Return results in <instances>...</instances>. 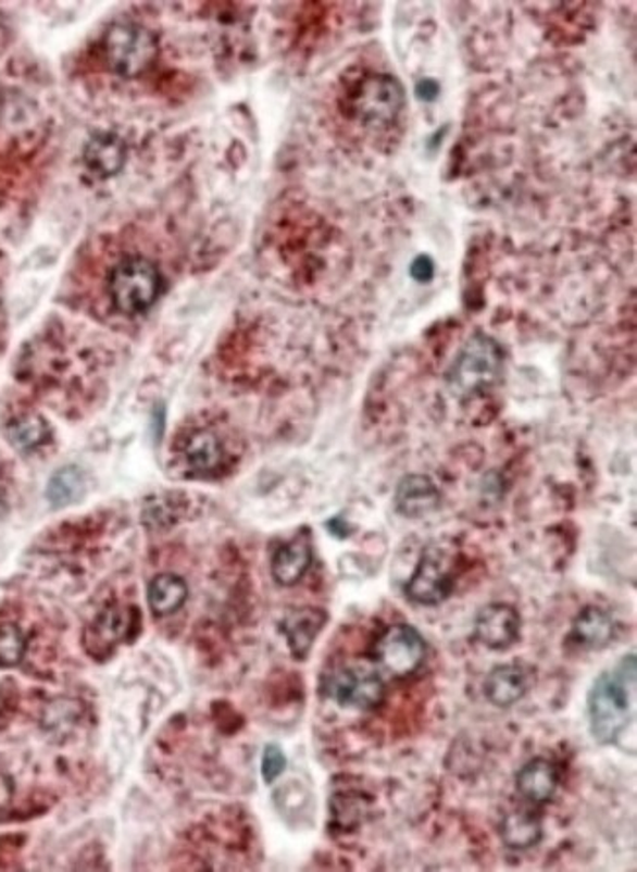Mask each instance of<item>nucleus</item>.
I'll return each mask as SVG.
<instances>
[{"instance_id":"9b49d317","label":"nucleus","mask_w":637,"mask_h":872,"mask_svg":"<svg viewBox=\"0 0 637 872\" xmlns=\"http://www.w3.org/2000/svg\"><path fill=\"white\" fill-rule=\"evenodd\" d=\"M441 502L438 486L426 475L402 476L395 490V506L407 518H424L436 512Z\"/></svg>"},{"instance_id":"f8f14e48","label":"nucleus","mask_w":637,"mask_h":872,"mask_svg":"<svg viewBox=\"0 0 637 872\" xmlns=\"http://www.w3.org/2000/svg\"><path fill=\"white\" fill-rule=\"evenodd\" d=\"M328 615L322 610L316 608H300L290 612L285 620H283V634L287 637L290 653L295 655V659H307L310 653L314 639L318 637L322 627L326 624Z\"/></svg>"},{"instance_id":"2eb2a0df","label":"nucleus","mask_w":637,"mask_h":872,"mask_svg":"<svg viewBox=\"0 0 637 872\" xmlns=\"http://www.w3.org/2000/svg\"><path fill=\"white\" fill-rule=\"evenodd\" d=\"M132 625H134V614L130 610L110 608L104 614L99 615V620L95 624L90 625L87 649L92 655L109 653L118 641L130 637Z\"/></svg>"},{"instance_id":"39448f33","label":"nucleus","mask_w":637,"mask_h":872,"mask_svg":"<svg viewBox=\"0 0 637 872\" xmlns=\"http://www.w3.org/2000/svg\"><path fill=\"white\" fill-rule=\"evenodd\" d=\"M373 657L385 673L404 678L416 673L426 659V641L414 625H390L380 635Z\"/></svg>"},{"instance_id":"6ab92c4d","label":"nucleus","mask_w":637,"mask_h":872,"mask_svg":"<svg viewBox=\"0 0 637 872\" xmlns=\"http://www.w3.org/2000/svg\"><path fill=\"white\" fill-rule=\"evenodd\" d=\"M183 456L187 459L190 469L199 475L214 473L224 461V449L218 437L209 429L192 432L183 446Z\"/></svg>"},{"instance_id":"4be33fe9","label":"nucleus","mask_w":637,"mask_h":872,"mask_svg":"<svg viewBox=\"0 0 637 872\" xmlns=\"http://www.w3.org/2000/svg\"><path fill=\"white\" fill-rule=\"evenodd\" d=\"M48 436H50V427L43 422V418L36 416V414L18 418L9 426V437H11L12 444L24 451L41 446Z\"/></svg>"},{"instance_id":"ddd939ff","label":"nucleus","mask_w":637,"mask_h":872,"mask_svg":"<svg viewBox=\"0 0 637 872\" xmlns=\"http://www.w3.org/2000/svg\"><path fill=\"white\" fill-rule=\"evenodd\" d=\"M616 625L607 610L588 606L575 618L571 627V639L588 651L604 649L614 639Z\"/></svg>"},{"instance_id":"7ed1b4c3","label":"nucleus","mask_w":637,"mask_h":872,"mask_svg":"<svg viewBox=\"0 0 637 872\" xmlns=\"http://www.w3.org/2000/svg\"><path fill=\"white\" fill-rule=\"evenodd\" d=\"M102 50L110 70L130 79L150 70L158 58V41L143 26L122 22L107 32Z\"/></svg>"},{"instance_id":"4468645a","label":"nucleus","mask_w":637,"mask_h":872,"mask_svg":"<svg viewBox=\"0 0 637 872\" xmlns=\"http://www.w3.org/2000/svg\"><path fill=\"white\" fill-rule=\"evenodd\" d=\"M559 774L555 764L548 759H532L516 774L519 793L534 804L548 802L558 790Z\"/></svg>"},{"instance_id":"b1692460","label":"nucleus","mask_w":637,"mask_h":872,"mask_svg":"<svg viewBox=\"0 0 637 872\" xmlns=\"http://www.w3.org/2000/svg\"><path fill=\"white\" fill-rule=\"evenodd\" d=\"M26 651V639L21 627L14 624H0V667H14L22 661Z\"/></svg>"},{"instance_id":"20e7f679","label":"nucleus","mask_w":637,"mask_h":872,"mask_svg":"<svg viewBox=\"0 0 637 872\" xmlns=\"http://www.w3.org/2000/svg\"><path fill=\"white\" fill-rule=\"evenodd\" d=\"M160 271L148 259H126L110 277V297L114 307L130 316L146 312L160 297Z\"/></svg>"},{"instance_id":"cd10ccee","label":"nucleus","mask_w":637,"mask_h":872,"mask_svg":"<svg viewBox=\"0 0 637 872\" xmlns=\"http://www.w3.org/2000/svg\"><path fill=\"white\" fill-rule=\"evenodd\" d=\"M12 784L4 774H0V808L11 800Z\"/></svg>"},{"instance_id":"dca6fc26","label":"nucleus","mask_w":637,"mask_h":872,"mask_svg":"<svg viewBox=\"0 0 637 872\" xmlns=\"http://www.w3.org/2000/svg\"><path fill=\"white\" fill-rule=\"evenodd\" d=\"M128 149L116 134H99L90 139L85 148V165L97 177H112L126 163Z\"/></svg>"},{"instance_id":"5701e85b","label":"nucleus","mask_w":637,"mask_h":872,"mask_svg":"<svg viewBox=\"0 0 637 872\" xmlns=\"http://www.w3.org/2000/svg\"><path fill=\"white\" fill-rule=\"evenodd\" d=\"M367 812V800L361 794H339L332 802V815L339 830H355Z\"/></svg>"},{"instance_id":"412c9836","label":"nucleus","mask_w":637,"mask_h":872,"mask_svg":"<svg viewBox=\"0 0 637 872\" xmlns=\"http://www.w3.org/2000/svg\"><path fill=\"white\" fill-rule=\"evenodd\" d=\"M46 495H48V500H50V504L53 508H63V506L77 502L80 496L85 495L83 473L75 466L61 469L55 475L51 476Z\"/></svg>"},{"instance_id":"bb28decb","label":"nucleus","mask_w":637,"mask_h":872,"mask_svg":"<svg viewBox=\"0 0 637 872\" xmlns=\"http://www.w3.org/2000/svg\"><path fill=\"white\" fill-rule=\"evenodd\" d=\"M414 92L420 102H434L439 97V83L434 79H420L414 87Z\"/></svg>"},{"instance_id":"1a4fd4ad","label":"nucleus","mask_w":637,"mask_h":872,"mask_svg":"<svg viewBox=\"0 0 637 872\" xmlns=\"http://www.w3.org/2000/svg\"><path fill=\"white\" fill-rule=\"evenodd\" d=\"M520 627L522 620L519 610L502 602L480 608L475 618V635L478 641L492 651H507L516 644L520 639Z\"/></svg>"},{"instance_id":"0eeeda50","label":"nucleus","mask_w":637,"mask_h":872,"mask_svg":"<svg viewBox=\"0 0 637 872\" xmlns=\"http://www.w3.org/2000/svg\"><path fill=\"white\" fill-rule=\"evenodd\" d=\"M404 107V92L397 79L389 75H373L361 80L351 97L355 119L367 126H387L395 122Z\"/></svg>"},{"instance_id":"9d476101","label":"nucleus","mask_w":637,"mask_h":872,"mask_svg":"<svg viewBox=\"0 0 637 872\" xmlns=\"http://www.w3.org/2000/svg\"><path fill=\"white\" fill-rule=\"evenodd\" d=\"M536 684V671L528 663L498 664L485 681V696L497 708L519 705Z\"/></svg>"},{"instance_id":"393cba45","label":"nucleus","mask_w":637,"mask_h":872,"mask_svg":"<svg viewBox=\"0 0 637 872\" xmlns=\"http://www.w3.org/2000/svg\"><path fill=\"white\" fill-rule=\"evenodd\" d=\"M285 769H287V757L283 753V749L279 745H267L263 751V759H261L263 781L267 784L275 783L280 774L285 773Z\"/></svg>"},{"instance_id":"f3484780","label":"nucleus","mask_w":637,"mask_h":872,"mask_svg":"<svg viewBox=\"0 0 637 872\" xmlns=\"http://www.w3.org/2000/svg\"><path fill=\"white\" fill-rule=\"evenodd\" d=\"M310 563H312V549H310L309 537L300 536L289 541L287 546L280 547L279 551L275 553L273 563H271V573L279 585L292 586L297 585L309 571Z\"/></svg>"},{"instance_id":"423d86ee","label":"nucleus","mask_w":637,"mask_h":872,"mask_svg":"<svg viewBox=\"0 0 637 872\" xmlns=\"http://www.w3.org/2000/svg\"><path fill=\"white\" fill-rule=\"evenodd\" d=\"M453 586V557L444 547L429 546L420 557L404 593L414 605L438 606L448 600Z\"/></svg>"},{"instance_id":"a878e982","label":"nucleus","mask_w":637,"mask_h":872,"mask_svg":"<svg viewBox=\"0 0 637 872\" xmlns=\"http://www.w3.org/2000/svg\"><path fill=\"white\" fill-rule=\"evenodd\" d=\"M436 275V265L428 256H419L410 265V277L416 283H429Z\"/></svg>"},{"instance_id":"f03ea898","label":"nucleus","mask_w":637,"mask_h":872,"mask_svg":"<svg viewBox=\"0 0 637 872\" xmlns=\"http://www.w3.org/2000/svg\"><path fill=\"white\" fill-rule=\"evenodd\" d=\"M504 365V351L497 339L487 334H475L461 347L451 363L446 381L453 397L467 398L497 383Z\"/></svg>"},{"instance_id":"a211bd4d","label":"nucleus","mask_w":637,"mask_h":872,"mask_svg":"<svg viewBox=\"0 0 637 872\" xmlns=\"http://www.w3.org/2000/svg\"><path fill=\"white\" fill-rule=\"evenodd\" d=\"M500 837L508 849L526 851L541 842L544 827L536 813L529 810H516L504 815V820L500 823Z\"/></svg>"},{"instance_id":"6e6552de","label":"nucleus","mask_w":637,"mask_h":872,"mask_svg":"<svg viewBox=\"0 0 637 872\" xmlns=\"http://www.w3.org/2000/svg\"><path fill=\"white\" fill-rule=\"evenodd\" d=\"M324 688L339 706L355 710H373L385 698V683L378 674L346 667L329 673Z\"/></svg>"},{"instance_id":"aec40b11","label":"nucleus","mask_w":637,"mask_h":872,"mask_svg":"<svg viewBox=\"0 0 637 872\" xmlns=\"http://www.w3.org/2000/svg\"><path fill=\"white\" fill-rule=\"evenodd\" d=\"M189 595L187 583L177 575H160L151 581L148 590L151 610L158 615L177 612Z\"/></svg>"},{"instance_id":"f257e3e1","label":"nucleus","mask_w":637,"mask_h":872,"mask_svg":"<svg viewBox=\"0 0 637 872\" xmlns=\"http://www.w3.org/2000/svg\"><path fill=\"white\" fill-rule=\"evenodd\" d=\"M636 655H626L614 671L600 674L588 690V730L600 745L616 744L634 714Z\"/></svg>"}]
</instances>
